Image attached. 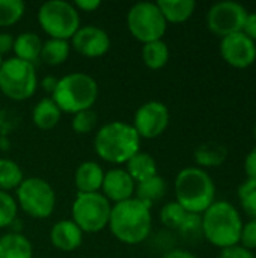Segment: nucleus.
<instances>
[{"mask_svg":"<svg viewBox=\"0 0 256 258\" xmlns=\"http://www.w3.org/2000/svg\"><path fill=\"white\" fill-rule=\"evenodd\" d=\"M166 190H167L166 180L161 175H155L149 180H145L136 184L134 198H137L139 201H142L143 204L152 209L155 203L163 200V197L166 195Z\"/></svg>","mask_w":256,"mask_h":258,"instance_id":"393cba45","label":"nucleus"},{"mask_svg":"<svg viewBox=\"0 0 256 258\" xmlns=\"http://www.w3.org/2000/svg\"><path fill=\"white\" fill-rule=\"evenodd\" d=\"M136 183L122 166H115L104 172L101 194L109 200L110 204H118L134 198Z\"/></svg>","mask_w":256,"mask_h":258,"instance_id":"2eb2a0df","label":"nucleus"},{"mask_svg":"<svg viewBox=\"0 0 256 258\" xmlns=\"http://www.w3.org/2000/svg\"><path fill=\"white\" fill-rule=\"evenodd\" d=\"M0 258H33L32 242L18 231L0 236Z\"/></svg>","mask_w":256,"mask_h":258,"instance_id":"6ab92c4d","label":"nucleus"},{"mask_svg":"<svg viewBox=\"0 0 256 258\" xmlns=\"http://www.w3.org/2000/svg\"><path fill=\"white\" fill-rule=\"evenodd\" d=\"M155 3L167 24L186 23L189 18H192L196 9L195 0H157Z\"/></svg>","mask_w":256,"mask_h":258,"instance_id":"5701e85b","label":"nucleus"},{"mask_svg":"<svg viewBox=\"0 0 256 258\" xmlns=\"http://www.w3.org/2000/svg\"><path fill=\"white\" fill-rule=\"evenodd\" d=\"M186 216H187V212L175 200L166 203L160 209V222L169 230H180Z\"/></svg>","mask_w":256,"mask_h":258,"instance_id":"c756f323","label":"nucleus"},{"mask_svg":"<svg viewBox=\"0 0 256 258\" xmlns=\"http://www.w3.org/2000/svg\"><path fill=\"white\" fill-rule=\"evenodd\" d=\"M98 125V115L94 109L81 110L72 115L71 119V128L77 135H88L92 133Z\"/></svg>","mask_w":256,"mask_h":258,"instance_id":"2f4dec72","label":"nucleus"},{"mask_svg":"<svg viewBox=\"0 0 256 258\" xmlns=\"http://www.w3.org/2000/svg\"><path fill=\"white\" fill-rule=\"evenodd\" d=\"M178 231L183 236H186V237L202 236V219H201V215L187 213V216H186V219L181 224V227H180Z\"/></svg>","mask_w":256,"mask_h":258,"instance_id":"473e14b6","label":"nucleus"},{"mask_svg":"<svg viewBox=\"0 0 256 258\" xmlns=\"http://www.w3.org/2000/svg\"><path fill=\"white\" fill-rule=\"evenodd\" d=\"M253 136H255V139H256V122H255V125H253Z\"/></svg>","mask_w":256,"mask_h":258,"instance_id":"79ce46f5","label":"nucleus"},{"mask_svg":"<svg viewBox=\"0 0 256 258\" xmlns=\"http://www.w3.org/2000/svg\"><path fill=\"white\" fill-rule=\"evenodd\" d=\"M26 5L23 0H0V27L15 26L24 15Z\"/></svg>","mask_w":256,"mask_h":258,"instance_id":"cd10ccee","label":"nucleus"},{"mask_svg":"<svg viewBox=\"0 0 256 258\" xmlns=\"http://www.w3.org/2000/svg\"><path fill=\"white\" fill-rule=\"evenodd\" d=\"M170 124L169 107L158 100H149L140 104L133 116L131 125L140 139H155L161 136Z\"/></svg>","mask_w":256,"mask_h":258,"instance_id":"f8f14e48","label":"nucleus"},{"mask_svg":"<svg viewBox=\"0 0 256 258\" xmlns=\"http://www.w3.org/2000/svg\"><path fill=\"white\" fill-rule=\"evenodd\" d=\"M72 5L78 12H94L101 6V2L100 0H74Z\"/></svg>","mask_w":256,"mask_h":258,"instance_id":"4c0bfd02","label":"nucleus"},{"mask_svg":"<svg viewBox=\"0 0 256 258\" xmlns=\"http://www.w3.org/2000/svg\"><path fill=\"white\" fill-rule=\"evenodd\" d=\"M240 245L250 251L256 249V219H249L247 222L243 224Z\"/></svg>","mask_w":256,"mask_h":258,"instance_id":"72a5a7b5","label":"nucleus"},{"mask_svg":"<svg viewBox=\"0 0 256 258\" xmlns=\"http://www.w3.org/2000/svg\"><path fill=\"white\" fill-rule=\"evenodd\" d=\"M140 141L131 122L110 121L97 130L94 150L101 160L113 166H122L140 151Z\"/></svg>","mask_w":256,"mask_h":258,"instance_id":"f03ea898","label":"nucleus"},{"mask_svg":"<svg viewBox=\"0 0 256 258\" xmlns=\"http://www.w3.org/2000/svg\"><path fill=\"white\" fill-rule=\"evenodd\" d=\"M18 215V206L12 194L0 190V230L14 225Z\"/></svg>","mask_w":256,"mask_h":258,"instance_id":"7c9ffc66","label":"nucleus"},{"mask_svg":"<svg viewBox=\"0 0 256 258\" xmlns=\"http://www.w3.org/2000/svg\"><path fill=\"white\" fill-rule=\"evenodd\" d=\"M71 44L69 41L65 39H56V38H48L42 42V50H41V57L45 65L50 67H57L62 65L63 62L68 60L71 54Z\"/></svg>","mask_w":256,"mask_h":258,"instance_id":"a878e982","label":"nucleus"},{"mask_svg":"<svg viewBox=\"0 0 256 258\" xmlns=\"http://www.w3.org/2000/svg\"><path fill=\"white\" fill-rule=\"evenodd\" d=\"M241 32H243L246 36H249L252 41H255L256 42V11L255 12H249V14H247Z\"/></svg>","mask_w":256,"mask_h":258,"instance_id":"e433bc0d","label":"nucleus"},{"mask_svg":"<svg viewBox=\"0 0 256 258\" xmlns=\"http://www.w3.org/2000/svg\"><path fill=\"white\" fill-rule=\"evenodd\" d=\"M71 48L83 57H101L104 56L112 45L109 33L95 24L80 26L74 36L69 39Z\"/></svg>","mask_w":256,"mask_h":258,"instance_id":"4468645a","label":"nucleus"},{"mask_svg":"<svg viewBox=\"0 0 256 258\" xmlns=\"http://www.w3.org/2000/svg\"><path fill=\"white\" fill-rule=\"evenodd\" d=\"M112 204L101 194H78L71 204V219L83 234H95L107 228Z\"/></svg>","mask_w":256,"mask_h":258,"instance_id":"1a4fd4ad","label":"nucleus"},{"mask_svg":"<svg viewBox=\"0 0 256 258\" xmlns=\"http://www.w3.org/2000/svg\"><path fill=\"white\" fill-rule=\"evenodd\" d=\"M38 23L48 38L69 41L81 26L80 12L71 2L48 0L38 9Z\"/></svg>","mask_w":256,"mask_h":258,"instance_id":"6e6552de","label":"nucleus"},{"mask_svg":"<svg viewBox=\"0 0 256 258\" xmlns=\"http://www.w3.org/2000/svg\"><path fill=\"white\" fill-rule=\"evenodd\" d=\"M62 118V110L51 97L41 98L32 109V122L39 130L54 128Z\"/></svg>","mask_w":256,"mask_h":258,"instance_id":"aec40b11","label":"nucleus"},{"mask_svg":"<svg viewBox=\"0 0 256 258\" xmlns=\"http://www.w3.org/2000/svg\"><path fill=\"white\" fill-rule=\"evenodd\" d=\"M104 169L98 162L86 160L80 163L74 172V186L78 194H95L101 192Z\"/></svg>","mask_w":256,"mask_h":258,"instance_id":"f3484780","label":"nucleus"},{"mask_svg":"<svg viewBox=\"0 0 256 258\" xmlns=\"http://www.w3.org/2000/svg\"><path fill=\"white\" fill-rule=\"evenodd\" d=\"M244 174L247 180H256V147H253L244 157Z\"/></svg>","mask_w":256,"mask_h":258,"instance_id":"c9c22d12","label":"nucleus"},{"mask_svg":"<svg viewBox=\"0 0 256 258\" xmlns=\"http://www.w3.org/2000/svg\"><path fill=\"white\" fill-rule=\"evenodd\" d=\"M237 198L244 213L256 219V180H244L237 189Z\"/></svg>","mask_w":256,"mask_h":258,"instance_id":"c85d7f7f","label":"nucleus"},{"mask_svg":"<svg viewBox=\"0 0 256 258\" xmlns=\"http://www.w3.org/2000/svg\"><path fill=\"white\" fill-rule=\"evenodd\" d=\"M57 80H59V79H56V77H50V76H47V77L41 82L42 89H44L47 94H50V97H51V94H53V92H54V89H56Z\"/></svg>","mask_w":256,"mask_h":258,"instance_id":"a19ab883","label":"nucleus"},{"mask_svg":"<svg viewBox=\"0 0 256 258\" xmlns=\"http://www.w3.org/2000/svg\"><path fill=\"white\" fill-rule=\"evenodd\" d=\"M142 62L149 70H161L167 65L170 59V50L164 39L146 42L142 45Z\"/></svg>","mask_w":256,"mask_h":258,"instance_id":"b1692460","label":"nucleus"},{"mask_svg":"<svg viewBox=\"0 0 256 258\" xmlns=\"http://www.w3.org/2000/svg\"><path fill=\"white\" fill-rule=\"evenodd\" d=\"M18 209L33 219H47L56 209V192L41 177H26L14 195Z\"/></svg>","mask_w":256,"mask_h":258,"instance_id":"0eeeda50","label":"nucleus"},{"mask_svg":"<svg viewBox=\"0 0 256 258\" xmlns=\"http://www.w3.org/2000/svg\"><path fill=\"white\" fill-rule=\"evenodd\" d=\"M219 258H256V255L253 251H250L238 243V245L220 249Z\"/></svg>","mask_w":256,"mask_h":258,"instance_id":"f704fd0d","label":"nucleus"},{"mask_svg":"<svg viewBox=\"0 0 256 258\" xmlns=\"http://www.w3.org/2000/svg\"><path fill=\"white\" fill-rule=\"evenodd\" d=\"M175 201L187 212L202 215L216 201V184L208 171L198 166L183 168L174 181Z\"/></svg>","mask_w":256,"mask_h":258,"instance_id":"20e7f679","label":"nucleus"},{"mask_svg":"<svg viewBox=\"0 0 256 258\" xmlns=\"http://www.w3.org/2000/svg\"><path fill=\"white\" fill-rule=\"evenodd\" d=\"M2 63H3V56L0 54V67H2Z\"/></svg>","mask_w":256,"mask_h":258,"instance_id":"37998d69","label":"nucleus"},{"mask_svg":"<svg viewBox=\"0 0 256 258\" xmlns=\"http://www.w3.org/2000/svg\"><path fill=\"white\" fill-rule=\"evenodd\" d=\"M38 89L36 65L14 56L3 59L0 67V92L12 101H26Z\"/></svg>","mask_w":256,"mask_h":258,"instance_id":"423d86ee","label":"nucleus"},{"mask_svg":"<svg viewBox=\"0 0 256 258\" xmlns=\"http://www.w3.org/2000/svg\"><path fill=\"white\" fill-rule=\"evenodd\" d=\"M98 82L86 73L75 71L65 74L57 80L51 98L59 106L62 113L74 115L81 110L92 109L98 100Z\"/></svg>","mask_w":256,"mask_h":258,"instance_id":"39448f33","label":"nucleus"},{"mask_svg":"<svg viewBox=\"0 0 256 258\" xmlns=\"http://www.w3.org/2000/svg\"><path fill=\"white\" fill-rule=\"evenodd\" d=\"M249 11L238 2L223 0L214 3L207 12V27L211 33L223 38L241 32Z\"/></svg>","mask_w":256,"mask_h":258,"instance_id":"9b49d317","label":"nucleus"},{"mask_svg":"<svg viewBox=\"0 0 256 258\" xmlns=\"http://www.w3.org/2000/svg\"><path fill=\"white\" fill-rule=\"evenodd\" d=\"M219 51L228 65L238 70L249 68L256 60V42L243 32H235L220 38Z\"/></svg>","mask_w":256,"mask_h":258,"instance_id":"ddd939ff","label":"nucleus"},{"mask_svg":"<svg viewBox=\"0 0 256 258\" xmlns=\"http://www.w3.org/2000/svg\"><path fill=\"white\" fill-rule=\"evenodd\" d=\"M107 228L121 243L139 245L149 237L152 230L151 207L137 198L112 204Z\"/></svg>","mask_w":256,"mask_h":258,"instance_id":"f257e3e1","label":"nucleus"},{"mask_svg":"<svg viewBox=\"0 0 256 258\" xmlns=\"http://www.w3.org/2000/svg\"><path fill=\"white\" fill-rule=\"evenodd\" d=\"M42 39L35 32H21L14 38V57L36 65L41 57Z\"/></svg>","mask_w":256,"mask_h":258,"instance_id":"a211bd4d","label":"nucleus"},{"mask_svg":"<svg viewBox=\"0 0 256 258\" xmlns=\"http://www.w3.org/2000/svg\"><path fill=\"white\" fill-rule=\"evenodd\" d=\"M167 26L155 2H137L127 12L128 32L136 41L142 42V45L163 39Z\"/></svg>","mask_w":256,"mask_h":258,"instance_id":"9d476101","label":"nucleus"},{"mask_svg":"<svg viewBox=\"0 0 256 258\" xmlns=\"http://www.w3.org/2000/svg\"><path fill=\"white\" fill-rule=\"evenodd\" d=\"M125 171L137 184L158 175V165L149 153L139 151L125 163Z\"/></svg>","mask_w":256,"mask_h":258,"instance_id":"4be33fe9","label":"nucleus"},{"mask_svg":"<svg viewBox=\"0 0 256 258\" xmlns=\"http://www.w3.org/2000/svg\"><path fill=\"white\" fill-rule=\"evenodd\" d=\"M193 157L196 166L207 171V168H217L226 162L228 148L219 142H205L196 147Z\"/></svg>","mask_w":256,"mask_h":258,"instance_id":"412c9836","label":"nucleus"},{"mask_svg":"<svg viewBox=\"0 0 256 258\" xmlns=\"http://www.w3.org/2000/svg\"><path fill=\"white\" fill-rule=\"evenodd\" d=\"M24 178V172L17 162L0 157V190L11 194L12 190H17Z\"/></svg>","mask_w":256,"mask_h":258,"instance_id":"bb28decb","label":"nucleus"},{"mask_svg":"<svg viewBox=\"0 0 256 258\" xmlns=\"http://www.w3.org/2000/svg\"><path fill=\"white\" fill-rule=\"evenodd\" d=\"M163 258H198L187 249H170L164 254Z\"/></svg>","mask_w":256,"mask_h":258,"instance_id":"ea45409f","label":"nucleus"},{"mask_svg":"<svg viewBox=\"0 0 256 258\" xmlns=\"http://www.w3.org/2000/svg\"><path fill=\"white\" fill-rule=\"evenodd\" d=\"M14 35L9 32H0V54L5 56L6 53L12 51L14 47Z\"/></svg>","mask_w":256,"mask_h":258,"instance_id":"58836bf2","label":"nucleus"},{"mask_svg":"<svg viewBox=\"0 0 256 258\" xmlns=\"http://www.w3.org/2000/svg\"><path fill=\"white\" fill-rule=\"evenodd\" d=\"M83 231L74 224L72 219L57 221L50 230L51 245L62 252H71L80 248L83 243Z\"/></svg>","mask_w":256,"mask_h":258,"instance_id":"dca6fc26","label":"nucleus"},{"mask_svg":"<svg viewBox=\"0 0 256 258\" xmlns=\"http://www.w3.org/2000/svg\"><path fill=\"white\" fill-rule=\"evenodd\" d=\"M202 236L205 240L219 248L225 249L240 243L243 218L238 209L229 201H214L202 215Z\"/></svg>","mask_w":256,"mask_h":258,"instance_id":"7ed1b4c3","label":"nucleus"}]
</instances>
